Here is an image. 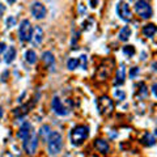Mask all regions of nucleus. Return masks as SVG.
<instances>
[{
	"mask_svg": "<svg viewBox=\"0 0 157 157\" xmlns=\"http://www.w3.org/2000/svg\"><path fill=\"white\" fill-rule=\"evenodd\" d=\"M16 24H17V18L14 17V16H9V17L7 18V26H8V28L16 26Z\"/></svg>",
	"mask_w": 157,
	"mask_h": 157,
	"instance_id": "26",
	"label": "nucleus"
},
{
	"mask_svg": "<svg viewBox=\"0 0 157 157\" xmlns=\"http://www.w3.org/2000/svg\"><path fill=\"white\" fill-rule=\"evenodd\" d=\"M124 80H126V68H124V64H121L117 71L114 85H122L124 82Z\"/></svg>",
	"mask_w": 157,
	"mask_h": 157,
	"instance_id": "12",
	"label": "nucleus"
},
{
	"mask_svg": "<svg viewBox=\"0 0 157 157\" xmlns=\"http://www.w3.org/2000/svg\"><path fill=\"white\" fill-rule=\"evenodd\" d=\"M32 42H33V45L36 46V47H38L39 45L42 43V41H43V30H42V28L41 26H36L33 29V32H32Z\"/></svg>",
	"mask_w": 157,
	"mask_h": 157,
	"instance_id": "11",
	"label": "nucleus"
},
{
	"mask_svg": "<svg viewBox=\"0 0 157 157\" xmlns=\"http://www.w3.org/2000/svg\"><path fill=\"white\" fill-rule=\"evenodd\" d=\"M33 132L34 131H33L32 123H29V122H24V123L21 124V127H20L17 137H18V139H21V140H25V139H28V137L33 134Z\"/></svg>",
	"mask_w": 157,
	"mask_h": 157,
	"instance_id": "10",
	"label": "nucleus"
},
{
	"mask_svg": "<svg viewBox=\"0 0 157 157\" xmlns=\"http://www.w3.org/2000/svg\"><path fill=\"white\" fill-rule=\"evenodd\" d=\"M118 37H119V41H123V42L128 41V38L131 37V29L128 26H123V28L121 29V32H119V34H118Z\"/></svg>",
	"mask_w": 157,
	"mask_h": 157,
	"instance_id": "17",
	"label": "nucleus"
},
{
	"mask_svg": "<svg viewBox=\"0 0 157 157\" xmlns=\"http://www.w3.org/2000/svg\"><path fill=\"white\" fill-rule=\"evenodd\" d=\"M30 12H32V14L34 16V18H37V20H42V18H45V17H46V14H47V9H46V7L43 6L42 3L36 2V3H33V4H32V7H30Z\"/></svg>",
	"mask_w": 157,
	"mask_h": 157,
	"instance_id": "8",
	"label": "nucleus"
},
{
	"mask_svg": "<svg viewBox=\"0 0 157 157\" xmlns=\"http://www.w3.org/2000/svg\"><path fill=\"white\" fill-rule=\"evenodd\" d=\"M32 25L29 20H24L21 21V25L18 28V38L21 42H26L32 38Z\"/></svg>",
	"mask_w": 157,
	"mask_h": 157,
	"instance_id": "6",
	"label": "nucleus"
},
{
	"mask_svg": "<svg viewBox=\"0 0 157 157\" xmlns=\"http://www.w3.org/2000/svg\"><path fill=\"white\" fill-rule=\"evenodd\" d=\"M135 11L141 18H149L152 16V8L147 0H137L135 4Z\"/></svg>",
	"mask_w": 157,
	"mask_h": 157,
	"instance_id": "5",
	"label": "nucleus"
},
{
	"mask_svg": "<svg viewBox=\"0 0 157 157\" xmlns=\"http://www.w3.org/2000/svg\"><path fill=\"white\" fill-rule=\"evenodd\" d=\"M4 12H6V7H4L2 3H0V17H2L3 14H4Z\"/></svg>",
	"mask_w": 157,
	"mask_h": 157,
	"instance_id": "29",
	"label": "nucleus"
},
{
	"mask_svg": "<svg viewBox=\"0 0 157 157\" xmlns=\"http://www.w3.org/2000/svg\"><path fill=\"white\" fill-rule=\"evenodd\" d=\"M139 67H132L130 70V78H135V76L139 75Z\"/></svg>",
	"mask_w": 157,
	"mask_h": 157,
	"instance_id": "27",
	"label": "nucleus"
},
{
	"mask_svg": "<svg viewBox=\"0 0 157 157\" xmlns=\"http://www.w3.org/2000/svg\"><path fill=\"white\" fill-rule=\"evenodd\" d=\"M155 134H156V136H157V128H156V130H155Z\"/></svg>",
	"mask_w": 157,
	"mask_h": 157,
	"instance_id": "35",
	"label": "nucleus"
},
{
	"mask_svg": "<svg viewBox=\"0 0 157 157\" xmlns=\"http://www.w3.org/2000/svg\"><path fill=\"white\" fill-rule=\"evenodd\" d=\"M152 67H153L155 71H157V63H153V66H152Z\"/></svg>",
	"mask_w": 157,
	"mask_h": 157,
	"instance_id": "34",
	"label": "nucleus"
},
{
	"mask_svg": "<svg viewBox=\"0 0 157 157\" xmlns=\"http://www.w3.org/2000/svg\"><path fill=\"white\" fill-rule=\"evenodd\" d=\"M152 92H153V94L157 97V82H156V84L152 85Z\"/></svg>",
	"mask_w": 157,
	"mask_h": 157,
	"instance_id": "30",
	"label": "nucleus"
},
{
	"mask_svg": "<svg viewBox=\"0 0 157 157\" xmlns=\"http://www.w3.org/2000/svg\"><path fill=\"white\" fill-rule=\"evenodd\" d=\"M7 2H8L9 4H14V3H16V0H7Z\"/></svg>",
	"mask_w": 157,
	"mask_h": 157,
	"instance_id": "33",
	"label": "nucleus"
},
{
	"mask_svg": "<svg viewBox=\"0 0 157 157\" xmlns=\"http://www.w3.org/2000/svg\"><path fill=\"white\" fill-rule=\"evenodd\" d=\"M47 151L50 155H58L63 148V136L58 131H51L47 137Z\"/></svg>",
	"mask_w": 157,
	"mask_h": 157,
	"instance_id": "2",
	"label": "nucleus"
},
{
	"mask_svg": "<svg viewBox=\"0 0 157 157\" xmlns=\"http://www.w3.org/2000/svg\"><path fill=\"white\" fill-rule=\"evenodd\" d=\"M94 148H96L98 152H100V153L105 155V153H107V152H109L110 147H109V144H107V141H105L104 139H97V140L94 141Z\"/></svg>",
	"mask_w": 157,
	"mask_h": 157,
	"instance_id": "13",
	"label": "nucleus"
},
{
	"mask_svg": "<svg viewBox=\"0 0 157 157\" xmlns=\"http://www.w3.org/2000/svg\"><path fill=\"white\" fill-rule=\"evenodd\" d=\"M25 59H26V62L29 63V64H36L37 63V54H36V51L28 50L25 52Z\"/></svg>",
	"mask_w": 157,
	"mask_h": 157,
	"instance_id": "19",
	"label": "nucleus"
},
{
	"mask_svg": "<svg viewBox=\"0 0 157 157\" xmlns=\"http://www.w3.org/2000/svg\"><path fill=\"white\" fill-rule=\"evenodd\" d=\"M156 32H157V28H156L155 24H148V25H145L143 28V34L145 37H148V38L153 37L156 34Z\"/></svg>",
	"mask_w": 157,
	"mask_h": 157,
	"instance_id": "15",
	"label": "nucleus"
},
{
	"mask_svg": "<svg viewBox=\"0 0 157 157\" xmlns=\"http://www.w3.org/2000/svg\"><path fill=\"white\" fill-rule=\"evenodd\" d=\"M97 109L101 115L109 117L113 114V111H114V102L107 96H102L97 100Z\"/></svg>",
	"mask_w": 157,
	"mask_h": 157,
	"instance_id": "3",
	"label": "nucleus"
},
{
	"mask_svg": "<svg viewBox=\"0 0 157 157\" xmlns=\"http://www.w3.org/2000/svg\"><path fill=\"white\" fill-rule=\"evenodd\" d=\"M6 48H7V45L4 42H0V56L3 55V52L6 51Z\"/></svg>",
	"mask_w": 157,
	"mask_h": 157,
	"instance_id": "28",
	"label": "nucleus"
},
{
	"mask_svg": "<svg viewBox=\"0 0 157 157\" xmlns=\"http://www.w3.org/2000/svg\"><path fill=\"white\" fill-rule=\"evenodd\" d=\"M141 143H143L144 145H147V147H152V145H155L156 139L149 134V132H147V134H144L143 139H141Z\"/></svg>",
	"mask_w": 157,
	"mask_h": 157,
	"instance_id": "18",
	"label": "nucleus"
},
{
	"mask_svg": "<svg viewBox=\"0 0 157 157\" xmlns=\"http://www.w3.org/2000/svg\"><path fill=\"white\" fill-rule=\"evenodd\" d=\"M50 134H51V127L48 124H45L39 128V136H41L43 140H47V137Z\"/></svg>",
	"mask_w": 157,
	"mask_h": 157,
	"instance_id": "20",
	"label": "nucleus"
},
{
	"mask_svg": "<svg viewBox=\"0 0 157 157\" xmlns=\"http://www.w3.org/2000/svg\"><path fill=\"white\" fill-rule=\"evenodd\" d=\"M97 3H98V0H90V4H92V8H96L97 7Z\"/></svg>",
	"mask_w": 157,
	"mask_h": 157,
	"instance_id": "31",
	"label": "nucleus"
},
{
	"mask_svg": "<svg viewBox=\"0 0 157 157\" xmlns=\"http://www.w3.org/2000/svg\"><path fill=\"white\" fill-rule=\"evenodd\" d=\"M2 118H3V107L0 106V119H2Z\"/></svg>",
	"mask_w": 157,
	"mask_h": 157,
	"instance_id": "32",
	"label": "nucleus"
},
{
	"mask_svg": "<svg viewBox=\"0 0 157 157\" xmlns=\"http://www.w3.org/2000/svg\"><path fill=\"white\" fill-rule=\"evenodd\" d=\"M139 86H140V89L137 90V97L139 98H147L148 97V89H147L145 84L144 82H140Z\"/></svg>",
	"mask_w": 157,
	"mask_h": 157,
	"instance_id": "21",
	"label": "nucleus"
},
{
	"mask_svg": "<svg viewBox=\"0 0 157 157\" xmlns=\"http://www.w3.org/2000/svg\"><path fill=\"white\" fill-rule=\"evenodd\" d=\"M88 136H89V127L84 126V124L76 126L75 128L71 131V135H70L71 143H72V145L78 147L88 139Z\"/></svg>",
	"mask_w": 157,
	"mask_h": 157,
	"instance_id": "1",
	"label": "nucleus"
},
{
	"mask_svg": "<svg viewBox=\"0 0 157 157\" xmlns=\"http://www.w3.org/2000/svg\"><path fill=\"white\" fill-rule=\"evenodd\" d=\"M78 63H80V66H78V67H81L82 70H86V67H88V59H86V55H81L80 59H78Z\"/></svg>",
	"mask_w": 157,
	"mask_h": 157,
	"instance_id": "25",
	"label": "nucleus"
},
{
	"mask_svg": "<svg viewBox=\"0 0 157 157\" xmlns=\"http://www.w3.org/2000/svg\"><path fill=\"white\" fill-rule=\"evenodd\" d=\"M37 148H38V137L33 132L28 139L24 140V149H25V152L28 155H34Z\"/></svg>",
	"mask_w": 157,
	"mask_h": 157,
	"instance_id": "7",
	"label": "nucleus"
},
{
	"mask_svg": "<svg viewBox=\"0 0 157 157\" xmlns=\"http://www.w3.org/2000/svg\"><path fill=\"white\" fill-rule=\"evenodd\" d=\"M42 60H43V63L46 64V67L50 68V67L54 66V63H55V58H54L52 52L46 51V52H43V55H42Z\"/></svg>",
	"mask_w": 157,
	"mask_h": 157,
	"instance_id": "14",
	"label": "nucleus"
},
{
	"mask_svg": "<svg viewBox=\"0 0 157 157\" xmlns=\"http://www.w3.org/2000/svg\"><path fill=\"white\" fill-rule=\"evenodd\" d=\"M78 66H80V63H78V59L76 58H71L70 60L67 62V67H68V70H76V68H78Z\"/></svg>",
	"mask_w": 157,
	"mask_h": 157,
	"instance_id": "22",
	"label": "nucleus"
},
{
	"mask_svg": "<svg viewBox=\"0 0 157 157\" xmlns=\"http://www.w3.org/2000/svg\"><path fill=\"white\" fill-rule=\"evenodd\" d=\"M114 97L118 101H123V100H126V92H123L122 89H115L114 90Z\"/></svg>",
	"mask_w": 157,
	"mask_h": 157,
	"instance_id": "24",
	"label": "nucleus"
},
{
	"mask_svg": "<svg viewBox=\"0 0 157 157\" xmlns=\"http://www.w3.org/2000/svg\"><path fill=\"white\" fill-rule=\"evenodd\" d=\"M117 14L119 16L121 20H123V21L128 22V21H131V20H132L131 8H130V6L126 2H119L117 4Z\"/></svg>",
	"mask_w": 157,
	"mask_h": 157,
	"instance_id": "4",
	"label": "nucleus"
},
{
	"mask_svg": "<svg viewBox=\"0 0 157 157\" xmlns=\"http://www.w3.org/2000/svg\"><path fill=\"white\" fill-rule=\"evenodd\" d=\"M123 54L126 56H128V58H132L135 55V48L134 46H131V45H127L123 47Z\"/></svg>",
	"mask_w": 157,
	"mask_h": 157,
	"instance_id": "23",
	"label": "nucleus"
},
{
	"mask_svg": "<svg viewBox=\"0 0 157 157\" xmlns=\"http://www.w3.org/2000/svg\"><path fill=\"white\" fill-rule=\"evenodd\" d=\"M51 107H52V111L55 113L56 115H59V117H64V115H67L68 113H70L64 107V105L62 104V101H60V98H59V97H54L52 98Z\"/></svg>",
	"mask_w": 157,
	"mask_h": 157,
	"instance_id": "9",
	"label": "nucleus"
},
{
	"mask_svg": "<svg viewBox=\"0 0 157 157\" xmlns=\"http://www.w3.org/2000/svg\"><path fill=\"white\" fill-rule=\"evenodd\" d=\"M14 58H16V48L13 46H11L8 48V51L6 52V56H4V62L7 63V64H11V63L14 60Z\"/></svg>",
	"mask_w": 157,
	"mask_h": 157,
	"instance_id": "16",
	"label": "nucleus"
}]
</instances>
